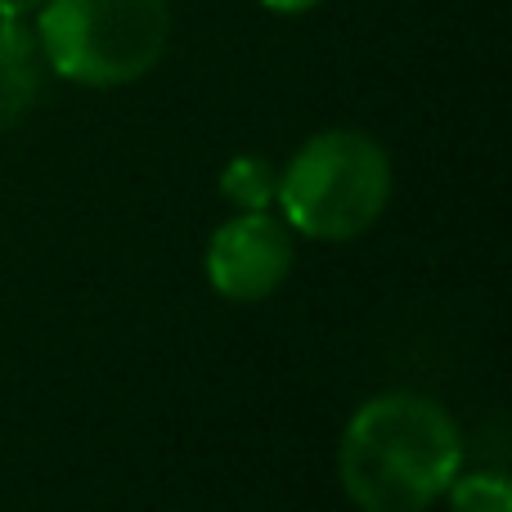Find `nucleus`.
<instances>
[{
  "mask_svg": "<svg viewBox=\"0 0 512 512\" xmlns=\"http://www.w3.org/2000/svg\"><path fill=\"white\" fill-rule=\"evenodd\" d=\"M463 468V432L450 409L418 391H382L351 414L337 477L360 512H427Z\"/></svg>",
  "mask_w": 512,
  "mask_h": 512,
  "instance_id": "1",
  "label": "nucleus"
},
{
  "mask_svg": "<svg viewBox=\"0 0 512 512\" xmlns=\"http://www.w3.org/2000/svg\"><path fill=\"white\" fill-rule=\"evenodd\" d=\"M391 203V158L373 135L319 131L283 167L274 207L283 225L315 243H351L378 225Z\"/></svg>",
  "mask_w": 512,
  "mask_h": 512,
  "instance_id": "2",
  "label": "nucleus"
},
{
  "mask_svg": "<svg viewBox=\"0 0 512 512\" xmlns=\"http://www.w3.org/2000/svg\"><path fill=\"white\" fill-rule=\"evenodd\" d=\"M171 36L167 0H45L36 9V50L63 81L126 86L153 72Z\"/></svg>",
  "mask_w": 512,
  "mask_h": 512,
  "instance_id": "3",
  "label": "nucleus"
},
{
  "mask_svg": "<svg viewBox=\"0 0 512 512\" xmlns=\"http://www.w3.org/2000/svg\"><path fill=\"white\" fill-rule=\"evenodd\" d=\"M292 230L274 212H239L207 243V283L225 301H261L292 270Z\"/></svg>",
  "mask_w": 512,
  "mask_h": 512,
  "instance_id": "4",
  "label": "nucleus"
},
{
  "mask_svg": "<svg viewBox=\"0 0 512 512\" xmlns=\"http://www.w3.org/2000/svg\"><path fill=\"white\" fill-rule=\"evenodd\" d=\"M36 32H27L23 18H0V122H14L18 108L36 90Z\"/></svg>",
  "mask_w": 512,
  "mask_h": 512,
  "instance_id": "5",
  "label": "nucleus"
},
{
  "mask_svg": "<svg viewBox=\"0 0 512 512\" xmlns=\"http://www.w3.org/2000/svg\"><path fill=\"white\" fill-rule=\"evenodd\" d=\"M274 189H279V176H274V167L265 158H256V153H239V158L221 171V194L230 198L239 212H270Z\"/></svg>",
  "mask_w": 512,
  "mask_h": 512,
  "instance_id": "6",
  "label": "nucleus"
},
{
  "mask_svg": "<svg viewBox=\"0 0 512 512\" xmlns=\"http://www.w3.org/2000/svg\"><path fill=\"white\" fill-rule=\"evenodd\" d=\"M450 512H512V486L504 472H463L445 490Z\"/></svg>",
  "mask_w": 512,
  "mask_h": 512,
  "instance_id": "7",
  "label": "nucleus"
},
{
  "mask_svg": "<svg viewBox=\"0 0 512 512\" xmlns=\"http://www.w3.org/2000/svg\"><path fill=\"white\" fill-rule=\"evenodd\" d=\"M261 9H270V14H306V9H315L319 0H256Z\"/></svg>",
  "mask_w": 512,
  "mask_h": 512,
  "instance_id": "8",
  "label": "nucleus"
},
{
  "mask_svg": "<svg viewBox=\"0 0 512 512\" xmlns=\"http://www.w3.org/2000/svg\"><path fill=\"white\" fill-rule=\"evenodd\" d=\"M45 0H0V18H27V14H36Z\"/></svg>",
  "mask_w": 512,
  "mask_h": 512,
  "instance_id": "9",
  "label": "nucleus"
}]
</instances>
